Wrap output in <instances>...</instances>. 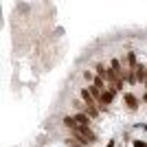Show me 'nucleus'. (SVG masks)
Returning a JSON list of instances; mask_svg holds the SVG:
<instances>
[{
	"label": "nucleus",
	"mask_w": 147,
	"mask_h": 147,
	"mask_svg": "<svg viewBox=\"0 0 147 147\" xmlns=\"http://www.w3.org/2000/svg\"><path fill=\"white\" fill-rule=\"evenodd\" d=\"M64 145H66V147H84V145H81L79 141H75L73 136H68L66 141H64Z\"/></svg>",
	"instance_id": "9d476101"
},
{
	"label": "nucleus",
	"mask_w": 147,
	"mask_h": 147,
	"mask_svg": "<svg viewBox=\"0 0 147 147\" xmlns=\"http://www.w3.org/2000/svg\"><path fill=\"white\" fill-rule=\"evenodd\" d=\"M132 145H134V147H147V141H141V138H134V141H132Z\"/></svg>",
	"instance_id": "f8f14e48"
},
{
	"label": "nucleus",
	"mask_w": 147,
	"mask_h": 147,
	"mask_svg": "<svg viewBox=\"0 0 147 147\" xmlns=\"http://www.w3.org/2000/svg\"><path fill=\"white\" fill-rule=\"evenodd\" d=\"M136 81L145 86V81H147V66L145 64H138V68H136Z\"/></svg>",
	"instance_id": "423d86ee"
},
{
	"label": "nucleus",
	"mask_w": 147,
	"mask_h": 147,
	"mask_svg": "<svg viewBox=\"0 0 147 147\" xmlns=\"http://www.w3.org/2000/svg\"><path fill=\"white\" fill-rule=\"evenodd\" d=\"M79 99L86 103V114L94 121V119H99V114H101V110H99V103H97V99L90 94V90L88 88H81L79 90Z\"/></svg>",
	"instance_id": "f257e3e1"
},
{
	"label": "nucleus",
	"mask_w": 147,
	"mask_h": 147,
	"mask_svg": "<svg viewBox=\"0 0 147 147\" xmlns=\"http://www.w3.org/2000/svg\"><path fill=\"white\" fill-rule=\"evenodd\" d=\"M143 103H147V92H145V94H143Z\"/></svg>",
	"instance_id": "4468645a"
},
{
	"label": "nucleus",
	"mask_w": 147,
	"mask_h": 147,
	"mask_svg": "<svg viewBox=\"0 0 147 147\" xmlns=\"http://www.w3.org/2000/svg\"><path fill=\"white\" fill-rule=\"evenodd\" d=\"M114 97H117V92L114 90H103V94H101V99H99V110H101V114H105V112H110V105L114 103Z\"/></svg>",
	"instance_id": "f03ea898"
},
{
	"label": "nucleus",
	"mask_w": 147,
	"mask_h": 147,
	"mask_svg": "<svg viewBox=\"0 0 147 147\" xmlns=\"http://www.w3.org/2000/svg\"><path fill=\"white\" fill-rule=\"evenodd\" d=\"M94 77H97V75L92 73V70H84V79H86L88 84H90V86H92V84H94Z\"/></svg>",
	"instance_id": "9b49d317"
},
{
	"label": "nucleus",
	"mask_w": 147,
	"mask_h": 147,
	"mask_svg": "<svg viewBox=\"0 0 147 147\" xmlns=\"http://www.w3.org/2000/svg\"><path fill=\"white\" fill-rule=\"evenodd\" d=\"M123 101H125V105H127L129 112H136L138 105H141V101H138V97H136L134 92H123Z\"/></svg>",
	"instance_id": "7ed1b4c3"
},
{
	"label": "nucleus",
	"mask_w": 147,
	"mask_h": 147,
	"mask_svg": "<svg viewBox=\"0 0 147 147\" xmlns=\"http://www.w3.org/2000/svg\"><path fill=\"white\" fill-rule=\"evenodd\" d=\"M94 88H99V90L103 92V90H108V84H105V79H101V77H94V84H92Z\"/></svg>",
	"instance_id": "1a4fd4ad"
},
{
	"label": "nucleus",
	"mask_w": 147,
	"mask_h": 147,
	"mask_svg": "<svg viewBox=\"0 0 147 147\" xmlns=\"http://www.w3.org/2000/svg\"><path fill=\"white\" fill-rule=\"evenodd\" d=\"M61 125H64V127H66L70 134H75V132L79 129V123L75 121V117H70V114H66V117L61 119Z\"/></svg>",
	"instance_id": "20e7f679"
},
{
	"label": "nucleus",
	"mask_w": 147,
	"mask_h": 147,
	"mask_svg": "<svg viewBox=\"0 0 147 147\" xmlns=\"http://www.w3.org/2000/svg\"><path fill=\"white\" fill-rule=\"evenodd\" d=\"M77 134L86 136L90 145H94V143H97V134H94V132L90 129V125H79V129H77Z\"/></svg>",
	"instance_id": "39448f33"
},
{
	"label": "nucleus",
	"mask_w": 147,
	"mask_h": 147,
	"mask_svg": "<svg viewBox=\"0 0 147 147\" xmlns=\"http://www.w3.org/2000/svg\"><path fill=\"white\" fill-rule=\"evenodd\" d=\"M73 117H75V121L79 123V125H90V123H92V119L88 117L86 112H75Z\"/></svg>",
	"instance_id": "0eeeda50"
},
{
	"label": "nucleus",
	"mask_w": 147,
	"mask_h": 147,
	"mask_svg": "<svg viewBox=\"0 0 147 147\" xmlns=\"http://www.w3.org/2000/svg\"><path fill=\"white\" fill-rule=\"evenodd\" d=\"M70 103H73V108H75L77 112H86V103H84L81 99H73Z\"/></svg>",
	"instance_id": "6e6552de"
},
{
	"label": "nucleus",
	"mask_w": 147,
	"mask_h": 147,
	"mask_svg": "<svg viewBox=\"0 0 147 147\" xmlns=\"http://www.w3.org/2000/svg\"><path fill=\"white\" fill-rule=\"evenodd\" d=\"M105 147H117V141H114V138H110V141L105 143Z\"/></svg>",
	"instance_id": "ddd939ff"
}]
</instances>
